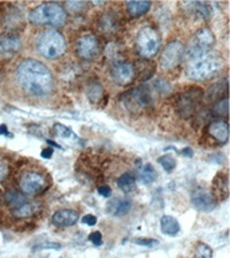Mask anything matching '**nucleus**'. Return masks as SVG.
<instances>
[{"label":"nucleus","mask_w":230,"mask_h":258,"mask_svg":"<svg viewBox=\"0 0 230 258\" xmlns=\"http://www.w3.org/2000/svg\"><path fill=\"white\" fill-rule=\"evenodd\" d=\"M15 78L20 89L27 96L43 100L51 96L54 90V77L47 66L36 59L22 60L15 72Z\"/></svg>","instance_id":"obj_1"},{"label":"nucleus","mask_w":230,"mask_h":258,"mask_svg":"<svg viewBox=\"0 0 230 258\" xmlns=\"http://www.w3.org/2000/svg\"><path fill=\"white\" fill-rule=\"evenodd\" d=\"M28 19L35 26H47V27H62L66 23L68 14L61 4L43 3L35 7L30 12Z\"/></svg>","instance_id":"obj_2"},{"label":"nucleus","mask_w":230,"mask_h":258,"mask_svg":"<svg viewBox=\"0 0 230 258\" xmlns=\"http://www.w3.org/2000/svg\"><path fill=\"white\" fill-rule=\"evenodd\" d=\"M36 50L46 59H58L66 52V40L55 28H47L36 39Z\"/></svg>","instance_id":"obj_3"},{"label":"nucleus","mask_w":230,"mask_h":258,"mask_svg":"<svg viewBox=\"0 0 230 258\" xmlns=\"http://www.w3.org/2000/svg\"><path fill=\"white\" fill-rule=\"evenodd\" d=\"M223 69V63L221 59L213 56H205L201 59L190 60L186 68V76L193 81H207L217 77Z\"/></svg>","instance_id":"obj_4"},{"label":"nucleus","mask_w":230,"mask_h":258,"mask_svg":"<svg viewBox=\"0 0 230 258\" xmlns=\"http://www.w3.org/2000/svg\"><path fill=\"white\" fill-rule=\"evenodd\" d=\"M215 44V38L211 30L207 27H203L201 30H198L190 39L187 48L185 50V55L189 58L190 60L201 59L207 56L210 50L214 47Z\"/></svg>","instance_id":"obj_5"},{"label":"nucleus","mask_w":230,"mask_h":258,"mask_svg":"<svg viewBox=\"0 0 230 258\" xmlns=\"http://www.w3.org/2000/svg\"><path fill=\"white\" fill-rule=\"evenodd\" d=\"M160 48V36L152 27H143L137 32L136 50L144 59H151Z\"/></svg>","instance_id":"obj_6"},{"label":"nucleus","mask_w":230,"mask_h":258,"mask_svg":"<svg viewBox=\"0 0 230 258\" xmlns=\"http://www.w3.org/2000/svg\"><path fill=\"white\" fill-rule=\"evenodd\" d=\"M48 187L47 176L43 172L35 171V169H28L24 171L19 177V188L20 192L24 195H39L44 192Z\"/></svg>","instance_id":"obj_7"},{"label":"nucleus","mask_w":230,"mask_h":258,"mask_svg":"<svg viewBox=\"0 0 230 258\" xmlns=\"http://www.w3.org/2000/svg\"><path fill=\"white\" fill-rule=\"evenodd\" d=\"M185 56V46L179 40H172L165 44L159 58V64L163 70H172L181 64Z\"/></svg>","instance_id":"obj_8"},{"label":"nucleus","mask_w":230,"mask_h":258,"mask_svg":"<svg viewBox=\"0 0 230 258\" xmlns=\"http://www.w3.org/2000/svg\"><path fill=\"white\" fill-rule=\"evenodd\" d=\"M152 92L147 85H143L140 88L132 89L123 96V101L129 109H143L147 108L152 102Z\"/></svg>","instance_id":"obj_9"},{"label":"nucleus","mask_w":230,"mask_h":258,"mask_svg":"<svg viewBox=\"0 0 230 258\" xmlns=\"http://www.w3.org/2000/svg\"><path fill=\"white\" fill-rule=\"evenodd\" d=\"M202 97H203V93H202L201 89H189L187 92L183 93V94L178 98V113H179L182 117H190L195 110H197V106L199 105V102H201Z\"/></svg>","instance_id":"obj_10"},{"label":"nucleus","mask_w":230,"mask_h":258,"mask_svg":"<svg viewBox=\"0 0 230 258\" xmlns=\"http://www.w3.org/2000/svg\"><path fill=\"white\" fill-rule=\"evenodd\" d=\"M98 51H100V43L93 34H85L77 39L76 54L81 59H93V58H96Z\"/></svg>","instance_id":"obj_11"},{"label":"nucleus","mask_w":230,"mask_h":258,"mask_svg":"<svg viewBox=\"0 0 230 258\" xmlns=\"http://www.w3.org/2000/svg\"><path fill=\"white\" fill-rule=\"evenodd\" d=\"M135 68L129 62H116L110 69V78L119 86H127L135 80Z\"/></svg>","instance_id":"obj_12"},{"label":"nucleus","mask_w":230,"mask_h":258,"mask_svg":"<svg viewBox=\"0 0 230 258\" xmlns=\"http://www.w3.org/2000/svg\"><path fill=\"white\" fill-rule=\"evenodd\" d=\"M191 203L197 210L203 211V213H209L215 209L217 205V199L213 195L211 191L206 188H198L195 189L191 195Z\"/></svg>","instance_id":"obj_13"},{"label":"nucleus","mask_w":230,"mask_h":258,"mask_svg":"<svg viewBox=\"0 0 230 258\" xmlns=\"http://www.w3.org/2000/svg\"><path fill=\"white\" fill-rule=\"evenodd\" d=\"M80 215L76 210L72 209H61L54 213L51 217L52 225L56 227H72L78 222Z\"/></svg>","instance_id":"obj_14"},{"label":"nucleus","mask_w":230,"mask_h":258,"mask_svg":"<svg viewBox=\"0 0 230 258\" xmlns=\"http://www.w3.org/2000/svg\"><path fill=\"white\" fill-rule=\"evenodd\" d=\"M209 136L219 144H226L229 140V125L226 120L211 121L207 126Z\"/></svg>","instance_id":"obj_15"},{"label":"nucleus","mask_w":230,"mask_h":258,"mask_svg":"<svg viewBox=\"0 0 230 258\" xmlns=\"http://www.w3.org/2000/svg\"><path fill=\"white\" fill-rule=\"evenodd\" d=\"M132 207V201L127 198H113L106 205V211L113 217H124Z\"/></svg>","instance_id":"obj_16"},{"label":"nucleus","mask_w":230,"mask_h":258,"mask_svg":"<svg viewBox=\"0 0 230 258\" xmlns=\"http://www.w3.org/2000/svg\"><path fill=\"white\" fill-rule=\"evenodd\" d=\"M20 48V40L18 36L6 35L0 36V52L2 54H7V55H12L16 51H19Z\"/></svg>","instance_id":"obj_17"},{"label":"nucleus","mask_w":230,"mask_h":258,"mask_svg":"<svg viewBox=\"0 0 230 258\" xmlns=\"http://www.w3.org/2000/svg\"><path fill=\"white\" fill-rule=\"evenodd\" d=\"M160 230L161 233L165 234V235L174 237V235H177L179 233L181 226H179V222L174 217H171V215H163L160 219Z\"/></svg>","instance_id":"obj_18"},{"label":"nucleus","mask_w":230,"mask_h":258,"mask_svg":"<svg viewBox=\"0 0 230 258\" xmlns=\"http://www.w3.org/2000/svg\"><path fill=\"white\" fill-rule=\"evenodd\" d=\"M227 194H229V183H227V175L223 173V175H218L215 177L213 184V195L215 197H219V199H226L227 198Z\"/></svg>","instance_id":"obj_19"},{"label":"nucleus","mask_w":230,"mask_h":258,"mask_svg":"<svg viewBox=\"0 0 230 258\" xmlns=\"http://www.w3.org/2000/svg\"><path fill=\"white\" fill-rule=\"evenodd\" d=\"M4 201L8 205V207L11 210L18 209L19 206H22L24 202H27V198L24 194H22L18 189H8L4 194Z\"/></svg>","instance_id":"obj_20"},{"label":"nucleus","mask_w":230,"mask_h":258,"mask_svg":"<svg viewBox=\"0 0 230 258\" xmlns=\"http://www.w3.org/2000/svg\"><path fill=\"white\" fill-rule=\"evenodd\" d=\"M125 6H127V11L129 12V15L132 18H137L148 12L152 3L151 2H128L125 3Z\"/></svg>","instance_id":"obj_21"},{"label":"nucleus","mask_w":230,"mask_h":258,"mask_svg":"<svg viewBox=\"0 0 230 258\" xmlns=\"http://www.w3.org/2000/svg\"><path fill=\"white\" fill-rule=\"evenodd\" d=\"M35 205H36V203H32V202L27 201V202H24L22 206H19L18 209L11 210V213L15 218L32 217V215L36 213V206Z\"/></svg>","instance_id":"obj_22"},{"label":"nucleus","mask_w":230,"mask_h":258,"mask_svg":"<svg viewBox=\"0 0 230 258\" xmlns=\"http://www.w3.org/2000/svg\"><path fill=\"white\" fill-rule=\"evenodd\" d=\"M117 26L119 22L113 14H105L100 22V30H102L104 34H113L117 30Z\"/></svg>","instance_id":"obj_23"},{"label":"nucleus","mask_w":230,"mask_h":258,"mask_svg":"<svg viewBox=\"0 0 230 258\" xmlns=\"http://www.w3.org/2000/svg\"><path fill=\"white\" fill-rule=\"evenodd\" d=\"M135 181H136V179H135V175L132 172H124L117 179V185L124 192H129L135 188Z\"/></svg>","instance_id":"obj_24"},{"label":"nucleus","mask_w":230,"mask_h":258,"mask_svg":"<svg viewBox=\"0 0 230 258\" xmlns=\"http://www.w3.org/2000/svg\"><path fill=\"white\" fill-rule=\"evenodd\" d=\"M157 173L156 169L153 168L152 164H145L143 168H141L140 173H139V180L143 183V184H151L153 181L156 180Z\"/></svg>","instance_id":"obj_25"},{"label":"nucleus","mask_w":230,"mask_h":258,"mask_svg":"<svg viewBox=\"0 0 230 258\" xmlns=\"http://www.w3.org/2000/svg\"><path fill=\"white\" fill-rule=\"evenodd\" d=\"M157 163L163 167L165 172H172L175 167H177V161L171 155H163L157 159Z\"/></svg>","instance_id":"obj_26"},{"label":"nucleus","mask_w":230,"mask_h":258,"mask_svg":"<svg viewBox=\"0 0 230 258\" xmlns=\"http://www.w3.org/2000/svg\"><path fill=\"white\" fill-rule=\"evenodd\" d=\"M213 113L218 117H227V97H223L222 100L217 101L213 106Z\"/></svg>","instance_id":"obj_27"},{"label":"nucleus","mask_w":230,"mask_h":258,"mask_svg":"<svg viewBox=\"0 0 230 258\" xmlns=\"http://www.w3.org/2000/svg\"><path fill=\"white\" fill-rule=\"evenodd\" d=\"M88 96L93 102L100 101L102 97V86L100 84H92L88 89Z\"/></svg>","instance_id":"obj_28"},{"label":"nucleus","mask_w":230,"mask_h":258,"mask_svg":"<svg viewBox=\"0 0 230 258\" xmlns=\"http://www.w3.org/2000/svg\"><path fill=\"white\" fill-rule=\"evenodd\" d=\"M211 247L203 242H199L195 247V258H211Z\"/></svg>","instance_id":"obj_29"},{"label":"nucleus","mask_w":230,"mask_h":258,"mask_svg":"<svg viewBox=\"0 0 230 258\" xmlns=\"http://www.w3.org/2000/svg\"><path fill=\"white\" fill-rule=\"evenodd\" d=\"M54 129H55V132L58 133L60 136L65 137V139H74V140H78L76 136V133L73 132L70 128H68V126H65V125L55 124L54 125Z\"/></svg>","instance_id":"obj_30"},{"label":"nucleus","mask_w":230,"mask_h":258,"mask_svg":"<svg viewBox=\"0 0 230 258\" xmlns=\"http://www.w3.org/2000/svg\"><path fill=\"white\" fill-rule=\"evenodd\" d=\"M65 7L68 8V11L77 14V12L82 11V8L86 7V3L85 2H66Z\"/></svg>","instance_id":"obj_31"},{"label":"nucleus","mask_w":230,"mask_h":258,"mask_svg":"<svg viewBox=\"0 0 230 258\" xmlns=\"http://www.w3.org/2000/svg\"><path fill=\"white\" fill-rule=\"evenodd\" d=\"M8 173H10V165L8 161L0 155V183L7 179Z\"/></svg>","instance_id":"obj_32"},{"label":"nucleus","mask_w":230,"mask_h":258,"mask_svg":"<svg viewBox=\"0 0 230 258\" xmlns=\"http://www.w3.org/2000/svg\"><path fill=\"white\" fill-rule=\"evenodd\" d=\"M133 242L136 245L145 246V247H151V246L157 245L156 239H147V238H136V239H133Z\"/></svg>","instance_id":"obj_33"},{"label":"nucleus","mask_w":230,"mask_h":258,"mask_svg":"<svg viewBox=\"0 0 230 258\" xmlns=\"http://www.w3.org/2000/svg\"><path fill=\"white\" fill-rule=\"evenodd\" d=\"M89 241L92 242L94 246H101L102 245V234L100 231H93L89 235Z\"/></svg>","instance_id":"obj_34"},{"label":"nucleus","mask_w":230,"mask_h":258,"mask_svg":"<svg viewBox=\"0 0 230 258\" xmlns=\"http://www.w3.org/2000/svg\"><path fill=\"white\" fill-rule=\"evenodd\" d=\"M155 89H156L157 92L161 93V94H165V93L169 92V85L163 80H157L156 84H155Z\"/></svg>","instance_id":"obj_35"},{"label":"nucleus","mask_w":230,"mask_h":258,"mask_svg":"<svg viewBox=\"0 0 230 258\" xmlns=\"http://www.w3.org/2000/svg\"><path fill=\"white\" fill-rule=\"evenodd\" d=\"M42 249L60 250L61 245H60V243H56V242H43V243H39V245L35 246V250H42Z\"/></svg>","instance_id":"obj_36"},{"label":"nucleus","mask_w":230,"mask_h":258,"mask_svg":"<svg viewBox=\"0 0 230 258\" xmlns=\"http://www.w3.org/2000/svg\"><path fill=\"white\" fill-rule=\"evenodd\" d=\"M81 221H82V223H84V225L94 226L97 223V218L94 217V215H92V214H89V215H84Z\"/></svg>","instance_id":"obj_37"},{"label":"nucleus","mask_w":230,"mask_h":258,"mask_svg":"<svg viewBox=\"0 0 230 258\" xmlns=\"http://www.w3.org/2000/svg\"><path fill=\"white\" fill-rule=\"evenodd\" d=\"M98 194H100L101 197L109 198L110 195H112V189H110V187H109V185H106V184L100 185V187H98Z\"/></svg>","instance_id":"obj_38"},{"label":"nucleus","mask_w":230,"mask_h":258,"mask_svg":"<svg viewBox=\"0 0 230 258\" xmlns=\"http://www.w3.org/2000/svg\"><path fill=\"white\" fill-rule=\"evenodd\" d=\"M40 155H42L43 159H50L52 156V148H44Z\"/></svg>","instance_id":"obj_39"},{"label":"nucleus","mask_w":230,"mask_h":258,"mask_svg":"<svg viewBox=\"0 0 230 258\" xmlns=\"http://www.w3.org/2000/svg\"><path fill=\"white\" fill-rule=\"evenodd\" d=\"M47 141V144H50L51 145V147H55V148H58V149H62V147H61L60 144H56V143H54V141H51V140H46Z\"/></svg>","instance_id":"obj_40"},{"label":"nucleus","mask_w":230,"mask_h":258,"mask_svg":"<svg viewBox=\"0 0 230 258\" xmlns=\"http://www.w3.org/2000/svg\"><path fill=\"white\" fill-rule=\"evenodd\" d=\"M7 135V126H6V125H2V126H0V135Z\"/></svg>","instance_id":"obj_41"}]
</instances>
